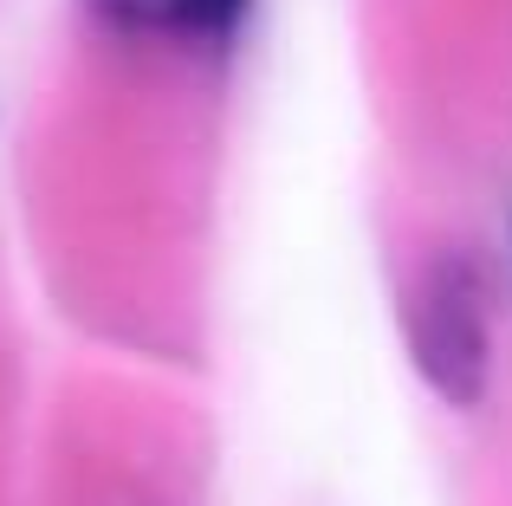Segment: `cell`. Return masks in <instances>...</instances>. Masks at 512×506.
Returning <instances> with one entry per match:
<instances>
[{
    "mask_svg": "<svg viewBox=\"0 0 512 506\" xmlns=\"http://www.w3.org/2000/svg\"><path fill=\"white\" fill-rule=\"evenodd\" d=\"M409 351H415L422 383L448 409H474L480 396H487L493 331H487L480 286H474V273H467L461 260L435 266V273L409 292Z\"/></svg>",
    "mask_w": 512,
    "mask_h": 506,
    "instance_id": "1",
    "label": "cell"
},
{
    "mask_svg": "<svg viewBox=\"0 0 512 506\" xmlns=\"http://www.w3.org/2000/svg\"><path fill=\"white\" fill-rule=\"evenodd\" d=\"M104 26L137 39H175V46H221L240 33L253 0H85Z\"/></svg>",
    "mask_w": 512,
    "mask_h": 506,
    "instance_id": "2",
    "label": "cell"
}]
</instances>
